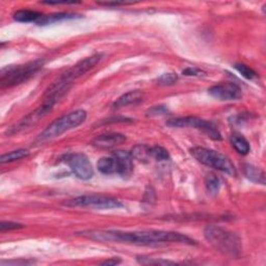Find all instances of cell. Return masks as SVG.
Here are the masks:
<instances>
[{
	"mask_svg": "<svg viewBox=\"0 0 266 266\" xmlns=\"http://www.w3.org/2000/svg\"><path fill=\"white\" fill-rule=\"evenodd\" d=\"M87 118V111L82 109L74 110L68 114H64L61 118H58L51 124H49L47 128L38 137L37 141L40 143H44L49 140H53L63 135L64 132L78 127L83 122H86Z\"/></svg>",
	"mask_w": 266,
	"mask_h": 266,
	"instance_id": "obj_4",
	"label": "cell"
},
{
	"mask_svg": "<svg viewBox=\"0 0 266 266\" xmlns=\"http://www.w3.org/2000/svg\"><path fill=\"white\" fill-rule=\"evenodd\" d=\"M119 161L120 166V176L122 177H129L133 172V162L130 153L125 151H116L113 153Z\"/></svg>",
	"mask_w": 266,
	"mask_h": 266,
	"instance_id": "obj_14",
	"label": "cell"
},
{
	"mask_svg": "<svg viewBox=\"0 0 266 266\" xmlns=\"http://www.w3.org/2000/svg\"><path fill=\"white\" fill-rule=\"evenodd\" d=\"M24 226L19 223H14V222H2L0 224V231L2 232H8L13 230H18L22 229Z\"/></svg>",
	"mask_w": 266,
	"mask_h": 266,
	"instance_id": "obj_26",
	"label": "cell"
},
{
	"mask_svg": "<svg viewBox=\"0 0 266 266\" xmlns=\"http://www.w3.org/2000/svg\"><path fill=\"white\" fill-rule=\"evenodd\" d=\"M78 235L102 242H119L137 245H155L161 243H184L195 244L196 242L178 232L168 231H120V230H101V231H85L78 233Z\"/></svg>",
	"mask_w": 266,
	"mask_h": 266,
	"instance_id": "obj_1",
	"label": "cell"
},
{
	"mask_svg": "<svg viewBox=\"0 0 266 266\" xmlns=\"http://www.w3.org/2000/svg\"><path fill=\"white\" fill-rule=\"evenodd\" d=\"M33 260H12V261H3L2 265H27V264H35Z\"/></svg>",
	"mask_w": 266,
	"mask_h": 266,
	"instance_id": "obj_29",
	"label": "cell"
},
{
	"mask_svg": "<svg viewBox=\"0 0 266 266\" xmlns=\"http://www.w3.org/2000/svg\"><path fill=\"white\" fill-rule=\"evenodd\" d=\"M97 168L100 173L105 175L120 174L119 161L113 154L110 157H103L101 159H99L97 162Z\"/></svg>",
	"mask_w": 266,
	"mask_h": 266,
	"instance_id": "obj_12",
	"label": "cell"
},
{
	"mask_svg": "<svg viewBox=\"0 0 266 266\" xmlns=\"http://www.w3.org/2000/svg\"><path fill=\"white\" fill-rule=\"evenodd\" d=\"M204 236L213 248L230 257H239L242 251L240 238L231 231L219 226H207Z\"/></svg>",
	"mask_w": 266,
	"mask_h": 266,
	"instance_id": "obj_2",
	"label": "cell"
},
{
	"mask_svg": "<svg viewBox=\"0 0 266 266\" xmlns=\"http://www.w3.org/2000/svg\"><path fill=\"white\" fill-rule=\"evenodd\" d=\"M130 155L132 159H136L141 162H148L151 159V148L146 145H137L131 149Z\"/></svg>",
	"mask_w": 266,
	"mask_h": 266,
	"instance_id": "obj_18",
	"label": "cell"
},
{
	"mask_svg": "<svg viewBox=\"0 0 266 266\" xmlns=\"http://www.w3.org/2000/svg\"><path fill=\"white\" fill-rule=\"evenodd\" d=\"M231 144L233 146V148L235 149V151L241 155H247L251 151V146H249L248 142L246 141V139L241 136L240 133H233L230 138Z\"/></svg>",
	"mask_w": 266,
	"mask_h": 266,
	"instance_id": "obj_17",
	"label": "cell"
},
{
	"mask_svg": "<svg viewBox=\"0 0 266 266\" xmlns=\"http://www.w3.org/2000/svg\"><path fill=\"white\" fill-rule=\"evenodd\" d=\"M151 157L157 161H166L170 160L171 155L168 150L160 146H155L151 148Z\"/></svg>",
	"mask_w": 266,
	"mask_h": 266,
	"instance_id": "obj_22",
	"label": "cell"
},
{
	"mask_svg": "<svg viewBox=\"0 0 266 266\" xmlns=\"http://www.w3.org/2000/svg\"><path fill=\"white\" fill-rule=\"evenodd\" d=\"M65 206L69 207H89L93 209H118L122 208L123 204L118 198L102 195V194H85L77 197H74L70 201L64 203Z\"/></svg>",
	"mask_w": 266,
	"mask_h": 266,
	"instance_id": "obj_6",
	"label": "cell"
},
{
	"mask_svg": "<svg viewBox=\"0 0 266 266\" xmlns=\"http://www.w3.org/2000/svg\"><path fill=\"white\" fill-rule=\"evenodd\" d=\"M101 59H102V54L99 53L86 57L85 59H81L75 65H73L71 69L61 74V76L58 77L54 82L60 88L69 90L74 80H76L77 78L81 77L82 75L87 74L89 71L94 69Z\"/></svg>",
	"mask_w": 266,
	"mask_h": 266,
	"instance_id": "obj_7",
	"label": "cell"
},
{
	"mask_svg": "<svg viewBox=\"0 0 266 266\" xmlns=\"http://www.w3.org/2000/svg\"><path fill=\"white\" fill-rule=\"evenodd\" d=\"M165 125L172 128H196L202 130L206 136L215 141H221L222 137L216 126L209 122L195 116H183V118H173L166 121Z\"/></svg>",
	"mask_w": 266,
	"mask_h": 266,
	"instance_id": "obj_8",
	"label": "cell"
},
{
	"mask_svg": "<svg viewBox=\"0 0 266 266\" xmlns=\"http://www.w3.org/2000/svg\"><path fill=\"white\" fill-rule=\"evenodd\" d=\"M138 262L144 265H174V264H177L175 261L164 260L161 258H150V257H139Z\"/></svg>",
	"mask_w": 266,
	"mask_h": 266,
	"instance_id": "obj_24",
	"label": "cell"
},
{
	"mask_svg": "<svg viewBox=\"0 0 266 266\" xmlns=\"http://www.w3.org/2000/svg\"><path fill=\"white\" fill-rule=\"evenodd\" d=\"M63 160L68 163L74 175L80 180H90L94 176L93 165L86 154L72 153L65 155Z\"/></svg>",
	"mask_w": 266,
	"mask_h": 266,
	"instance_id": "obj_9",
	"label": "cell"
},
{
	"mask_svg": "<svg viewBox=\"0 0 266 266\" xmlns=\"http://www.w3.org/2000/svg\"><path fill=\"white\" fill-rule=\"evenodd\" d=\"M183 75L185 76H204L206 73L202 70H200L197 68H193V66H191V68H187L185 69L184 71L182 72Z\"/></svg>",
	"mask_w": 266,
	"mask_h": 266,
	"instance_id": "obj_28",
	"label": "cell"
},
{
	"mask_svg": "<svg viewBox=\"0 0 266 266\" xmlns=\"http://www.w3.org/2000/svg\"><path fill=\"white\" fill-rule=\"evenodd\" d=\"M144 100V93L141 91H131L123 96H121L116 101L113 103V108H122L128 105L138 104Z\"/></svg>",
	"mask_w": 266,
	"mask_h": 266,
	"instance_id": "obj_13",
	"label": "cell"
},
{
	"mask_svg": "<svg viewBox=\"0 0 266 266\" xmlns=\"http://www.w3.org/2000/svg\"><path fill=\"white\" fill-rule=\"evenodd\" d=\"M190 154L200 163L209 166V168L218 170L229 176L236 175L235 165L226 155L218 151L204 147H194L190 149Z\"/></svg>",
	"mask_w": 266,
	"mask_h": 266,
	"instance_id": "obj_5",
	"label": "cell"
},
{
	"mask_svg": "<svg viewBox=\"0 0 266 266\" xmlns=\"http://www.w3.org/2000/svg\"><path fill=\"white\" fill-rule=\"evenodd\" d=\"M156 81L159 86H173L178 81V75L176 73H165L158 77Z\"/></svg>",
	"mask_w": 266,
	"mask_h": 266,
	"instance_id": "obj_25",
	"label": "cell"
},
{
	"mask_svg": "<svg viewBox=\"0 0 266 266\" xmlns=\"http://www.w3.org/2000/svg\"><path fill=\"white\" fill-rule=\"evenodd\" d=\"M127 138L119 132H108L98 136L92 141V145L98 149L108 150L125 144Z\"/></svg>",
	"mask_w": 266,
	"mask_h": 266,
	"instance_id": "obj_11",
	"label": "cell"
},
{
	"mask_svg": "<svg viewBox=\"0 0 266 266\" xmlns=\"http://www.w3.org/2000/svg\"><path fill=\"white\" fill-rule=\"evenodd\" d=\"M207 190L210 194H216L221 189V180L213 174H209L205 180Z\"/></svg>",
	"mask_w": 266,
	"mask_h": 266,
	"instance_id": "obj_21",
	"label": "cell"
},
{
	"mask_svg": "<svg viewBox=\"0 0 266 266\" xmlns=\"http://www.w3.org/2000/svg\"><path fill=\"white\" fill-rule=\"evenodd\" d=\"M234 68L235 70L241 74L242 77H244L245 79H248V80H253L255 78L258 77V74L252 69V68H249L248 65L246 64H243V63H236L234 65Z\"/></svg>",
	"mask_w": 266,
	"mask_h": 266,
	"instance_id": "obj_23",
	"label": "cell"
},
{
	"mask_svg": "<svg viewBox=\"0 0 266 266\" xmlns=\"http://www.w3.org/2000/svg\"><path fill=\"white\" fill-rule=\"evenodd\" d=\"M75 18H78V15L70 14V13H56V14H51L48 16L43 15V17L38 21L37 24L40 26H45V25L53 24L56 22L64 21V20H71Z\"/></svg>",
	"mask_w": 266,
	"mask_h": 266,
	"instance_id": "obj_15",
	"label": "cell"
},
{
	"mask_svg": "<svg viewBox=\"0 0 266 266\" xmlns=\"http://www.w3.org/2000/svg\"><path fill=\"white\" fill-rule=\"evenodd\" d=\"M166 111H168V107L166 106H163V105H159V106H154L152 108H150L147 112V115H150V116H156L158 114H162V113H165Z\"/></svg>",
	"mask_w": 266,
	"mask_h": 266,
	"instance_id": "obj_27",
	"label": "cell"
},
{
	"mask_svg": "<svg viewBox=\"0 0 266 266\" xmlns=\"http://www.w3.org/2000/svg\"><path fill=\"white\" fill-rule=\"evenodd\" d=\"M245 177L255 183H260V184H265V174L259 168H256L252 164H245L243 169Z\"/></svg>",
	"mask_w": 266,
	"mask_h": 266,
	"instance_id": "obj_19",
	"label": "cell"
},
{
	"mask_svg": "<svg viewBox=\"0 0 266 266\" xmlns=\"http://www.w3.org/2000/svg\"><path fill=\"white\" fill-rule=\"evenodd\" d=\"M208 93L213 98L221 101H235L242 97V91L239 86L233 82H222L215 85L208 90Z\"/></svg>",
	"mask_w": 266,
	"mask_h": 266,
	"instance_id": "obj_10",
	"label": "cell"
},
{
	"mask_svg": "<svg viewBox=\"0 0 266 266\" xmlns=\"http://www.w3.org/2000/svg\"><path fill=\"white\" fill-rule=\"evenodd\" d=\"M29 151L26 149H18V150H14L12 152H9L7 154H4L0 158V162L3 164L4 163H11L17 160H21L23 158H26L29 156Z\"/></svg>",
	"mask_w": 266,
	"mask_h": 266,
	"instance_id": "obj_20",
	"label": "cell"
},
{
	"mask_svg": "<svg viewBox=\"0 0 266 266\" xmlns=\"http://www.w3.org/2000/svg\"><path fill=\"white\" fill-rule=\"evenodd\" d=\"M121 263V259H118V258H111L109 260H106V261H103L100 264L101 265H116V264H120Z\"/></svg>",
	"mask_w": 266,
	"mask_h": 266,
	"instance_id": "obj_30",
	"label": "cell"
},
{
	"mask_svg": "<svg viewBox=\"0 0 266 266\" xmlns=\"http://www.w3.org/2000/svg\"><path fill=\"white\" fill-rule=\"evenodd\" d=\"M45 61L37 59L23 64L8 65L0 72V86L2 88H12L21 85L43 68Z\"/></svg>",
	"mask_w": 266,
	"mask_h": 266,
	"instance_id": "obj_3",
	"label": "cell"
},
{
	"mask_svg": "<svg viewBox=\"0 0 266 266\" xmlns=\"http://www.w3.org/2000/svg\"><path fill=\"white\" fill-rule=\"evenodd\" d=\"M13 17H14V20L18 21V22L38 23V21L43 17V14L36 12V11H30V10H20V11H17L13 15Z\"/></svg>",
	"mask_w": 266,
	"mask_h": 266,
	"instance_id": "obj_16",
	"label": "cell"
}]
</instances>
